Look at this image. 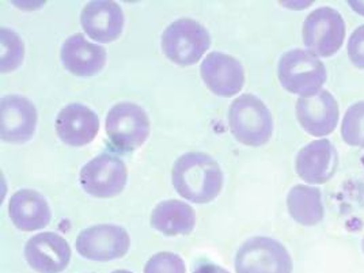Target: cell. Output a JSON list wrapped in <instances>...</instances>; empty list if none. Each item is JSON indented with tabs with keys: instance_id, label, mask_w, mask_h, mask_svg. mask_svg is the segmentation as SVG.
<instances>
[{
	"instance_id": "12",
	"label": "cell",
	"mask_w": 364,
	"mask_h": 273,
	"mask_svg": "<svg viewBox=\"0 0 364 273\" xmlns=\"http://www.w3.org/2000/svg\"><path fill=\"white\" fill-rule=\"evenodd\" d=\"M200 74L208 89L219 97H234L245 85L242 64L220 52H213L203 60Z\"/></svg>"
},
{
	"instance_id": "25",
	"label": "cell",
	"mask_w": 364,
	"mask_h": 273,
	"mask_svg": "<svg viewBox=\"0 0 364 273\" xmlns=\"http://www.w3.org/2000/svg\"><path fill=\"white\" fill-rule=\"evenodd\" d=\"M193 273H228V271L223 269L219 265H215V264H204V265L198 267Z\"/></svg>"
},
{
	"instance_id": "3",
	"label": "cell",
	"mask_w": 364,
	"mask_h": 273,
	"mask_svg": "<svg viewBox=\"0 0 364 273\" xmlns=\"http://www.w3.org/2000/svg\"><path fill=\"white\" fill-rule=\"evenodd\" d=\"M277 77L289 92L310 97L322 90L328 73L325 64L310 50L292 49L280 58Z\"/></svg>"
},
{
	"instance_id": "15",
	"label": "cell",
	"mask_w": 364,
	"mask_h": 273,
	"mask_svg": "<svg viewBox=\"0 0 364 273\" xmlns=\"http://www.w3.org/2000/svg\"><path fill=\"white\" fill-rule=\"evenodd\" d=\"M124 22L122 7L114 1H90L85 6L80 16L83 31L101 44L117 40L122 36Z\"/></svg>"
},
{
	"instance_id": "4",
	"label": "cell",
	"mask_w": 364,
	"mask_h": 273,
	"mask_svg": "<svg viewBox=\"0 0 364 273\" xmlns=\"http://www.w3.org/2000/svg\"><path fill=\"white\" fill-rule=\"evenodd\" d=\"M210 46V33L198 21L188 18L174 21L162 34L164 53L181 67L196 64Z\"/></svg>"
},
{
	"instance_id": "6",
	"label": "cell",
	"mask_w": 364,
	"mask_h": 273,
	"mask_svg": "<svg viewBox=\"0 0 364 273\" xmlns=\"http://www.w3.org/2000/svg\"><path fill=\"white\" fill-rule=\"evenodd\" d=\"M237 273H292V259L287 249L273 238L255 237L238 249Z\"/></svg>"
},
{
	"instance_id": "28",
	"label": "cell",
	"mask_w": 364,
	"mask_h": 273,
	"mask_svg": "<svg viewBox=\"0 0 364 273\" xmlns=\"http://www.w3.org/2000/svg\"><path fill=\"white\" fill-rule=\"evenodd\" d=\"M362 247H363V252H364V238H363V242H362Z\"/></svg>"
},
{
	"instance_id": "17",
	"label": "cell",
	"mask_w": 364,
	"mask_h": 273,
	"mask_svg": "<svg viewBox=\"0 0 364 273\" xmlns=\"http://www.w3.org/2000/svg\"><path fill=\"white\" fill-rule=\"evenodd\" d=\"M63 65L80 77L97 75L107 64V50L89 43L83 34L68 37L61 46Z\"/></svg>"
},
{
	"instance_id": "19",
	"label": "cell",
	"mask_w": 364,
	"mask_h": 273,
	"mask_svg": "<svg viewBox=\"0 0 364 273\" xmlns=\"http://www.w3.org/2000/svg\"><path fill=\"white\" fill-rule=\"evenodd\" d=\"M196 225L195 211L180 200L159 203L151 213V226L167 237L186 235Z\"/></svg>"
},
{
	"instance_id": "1",
	"label": "cell",
	"mask_w": 364,
	"mask_h": 273,
	"mask_svg": "<svg viewBox=\"0 0 364 273\" xmlns=\"http://www.w3.org/2000/svg\"><path fill=\"white\" fill-rule=\"evenodd\" d=\"M173 185L181 198L196 204L210 203L219 196L223 186V171L207 154L188 152L173 166Z\"/></svg>"
},
{
	"instance_id": "22",
	"label": "cell",
	"mask_w": 364,
	"mask_h": 273,
	"mask_svg": "<svg viewBox=\"0 0 364 273\" xmlns=\"http://www.w3.org/2000/svg\"><path fill=\"white\" fill-rule=\"evenodd\" d=\"M341 137L352 147L364 149V101L348 107L341 124Z\"/></svg>"
},
{
	"instance_id": "26",
	"label": "cell",
	"mask_w": 364,
	"mask_h": 273,
	"mask_svg": "<svg viewBox=\"0 0 364 273\" xmlns=\"http://www.w3.org/2000/svg\"><path fill=\"white\" fill-rule=\"evenodd\" d=\"M349 7L352 9V10H355L359 16H364V1H353V0H350L348 1Z\"/></svg>"
},
{
	"instance_id": "24",
	"label": "cell",
	"mask_w": 364,
	"mask_h": 273,
	"mask_svg": "<svg viewBox=\"0 0 364 273\" xmlns=\"http://www.w3.org/2000/svg\"><path fill=\"white\" fill-rule=\"evenodd\" d=\"M347 50L350 63L356 68L364 70V25L350 34Z\"/></svg>"
},
{
	"instance_id": "8",
	"label": "cell",
	"mask_w": 364,
	"mask_h": 273,
	"mask_svg": "<svg viewBox=\"0 0 364 273\" xmlns=\"http://www.w3.org/2000/svg\"><path fill=\"white\" fill-rule=\"evenodd\" d=\"M128 171L120 158L112 154H101L80 170L82 188L94 198L117 196L125 188Z\"/></svg>"
},
{
	"instance_id": "9",
	"label": "cell",
	"mask_w": 364,
	"mask_h": 273,
	"mask_svg": "<svg viewBox=\"0 0 364 273\" xmlns=\"http://www.w3.org/2000/svg\"><path fill=\"white\" fill-rule=\"evenodd\" d=\"M128 232L114 225H98L83 230L76 238V250L82 257L92 261L122 258L129 249Z\"/></svg>"
},
{
	"instance_id": "13",
	"label": "cell",
	"mask_w": 364,
	"mask_h": 273,
	"mask_svg": "<svg viewBox=\"0 0 364 273\" xmlns=\"http://www.w3.org/2000/svg\"><path fill=\"white\" fill-rule=\"evenodd\" d=\"M25 258L38 273H60L70 264L71 249L59 234L41 232L26 243Z\"/></svg>"
},
{
	"instance_id": "20",
	"label": "cell",
	"mask_w": 364,
	"mask_h": 273,
	"mask_svg": "<svg viewBox=\"0 0 364 273\" xmlns=\"http://www.w3.org/2000/svg\"><path fill=\"white\" fill-rule=\"evenodd\" d=\"M291 218L302 226H316L323 219L322 195L318 188L295 185L287 196Z\"/></svg>"
},
{
	"instance_id": "27",
	"label": "cell",
	"mask_w": 364,
	"mask_h": 273,
	"mask_svg": "<svg viewBox=\"0 0 364 273\" xmlns=\"http://www.w3.org/2000/svg\"><path fill=\"white\" fill-rule=\"evenodd\" d=\"M113 273H132L129 272V271H114Z\"/></svg>"
},
{
	"instance_id": "10",
	"label": "cell",
	"mask_w": 364,
	"mask_h": 273,
	"mask_svg": "<svg viewBox=\"0 0 364 273\" xmlns=\"http://www.w3.org/2000/svg\"><path fill=\"white\" fill-rule=\"evenodd\" d=\"M295 109L298 122L311 136L331 135L340 119L338 104L328 90H321L310 97H301Z\"/></svg>"
},
{
	"instance_id": "23",
	"label": "cell",
	"mask_w": 364,
	"mask_h": 273,
	"mask_svg": "<svg viewBox=\"0 0 364 273\" xmlns=\"http://www.w3.org/2000/svg\"><path fill=\"white\" fill-rule=\"evenodd\" d=\"M144 273H186L183 259L168 252L152 256L144 267Z\"/></svg>"
},
{
	"instance_id": "14",
	"label": "cell",
	"mask_w": 364,
	"mask_h": 273,
	"mask_svg": "<svg viewBox=\"0 0 364 273\" xmlns=\"http://www.w3.org/2000/svg\"><path fill=\"white\" fill-rule=\"evenodd\" d=\"M338 166V154L328 139L314 140L298 152L295 170L298 176L311 185L332 180Z\"/></svg>"
},
{
	"instance_id": "18",
	"label": "cell",
	"mask_w": 364,
	"mask_h": 273,
	"mask_svg": "<svg viewBox=\"0 0 364 273\" xmlns=\"http://www.w3.org/2000/svg\"><path fill=\"white\" fill-rule=\"evenodd\" d=\"M9 213L16 228L22 231L41 230L50 222V210L46 198L31 189H22L13 195Z\"/></svg>"
},
{
	"instance_id": "11",
	"label": "cell",
	"mask_w": 364,
	"mask_h": 273,
	"mask_svg": "<svg viewBox=\"0 0 364 273\" xmlns=\"http://www.w3.org/2000/svg\"><path fill=\"white\" fill-rule=\"evenodd\" d=\"M37 125V110L21 95H7L0 102V136L6 143L21 144L31 140Z\"/></svg>"
},
{
	"instance_id": "5",
	"label": "cell",
	"mask_w": 364,
	"mask_h": 273,
	"mask_svg": "<svg viewBox=\"0 0 364 273\" xmlns=\"http://www.w3.org/2000/svg\"><path fill=\"white\" fill-rule=\"evenodd\" d=\"M346 31V22L337 10L319 7L304 19V46L316 56L331 58L344 44Z\"/></svg>"
},
{
	"instance_id": "21",
	"label": "cell",
	"mask_w": 364,
	"mask_h": 273,
	"mask_svg": "<svg viewBox=\"0 0 364 273\" xmlns=\"http://www.w3.org/2000/svg\"><path fill=\"white\" fill-rule=\"evenodd\" d=\"M0 70L1 73H11L22 64L25 46L16 33L4 28L0 31Z\"/></svg>"
},
{
	"instance_id": "16",
	"label": "cell",
	"mask_w": 364,
	"mask_h": 273,
	"mask_svg": "<svg viewBox=\"0 0 364 273\" xmlns=\"http://www.w3.org/2000/svg\"><path fill=\"white\" fill-rule=\"evenodd\" d=\"M100 131V119L90 107L71 104L63 107L56 119V132L61 141L71 147L91 143Z\"/></svg>"
},
{
	"instance_id": "7",
	"label": "cell",
	"mask_w": 364,
	"mask_h": 273,
	"mask_svg": "<svg viewBox=\"0 0 364 273\" xmlns=\"http://www.w3.org/2000/svg\"><path fill=\"white\" fill-rule=\"evenodd\" d=\"M105 127L110 143L120 151L136 150L150 134L147 113L131 102H122L112 107L107 113Z\"/></svg>"
},
{
	"instance_id": "2",
	"label": "cell",
	"mask_w": 364,
	"mask_h": 273,
	"mask_svg": "<svg viewBox=\"0 0 364 273\" xmlns=\"http://www.w3.org/2000/svg\"><path fill=\"white\" fill-rule=\"evenodd\" d=\"M228 127L240 143L259 147L267 144L272 136V114L258 97L243 94L230 105Z\"/></svg>"
}]
</instances>
